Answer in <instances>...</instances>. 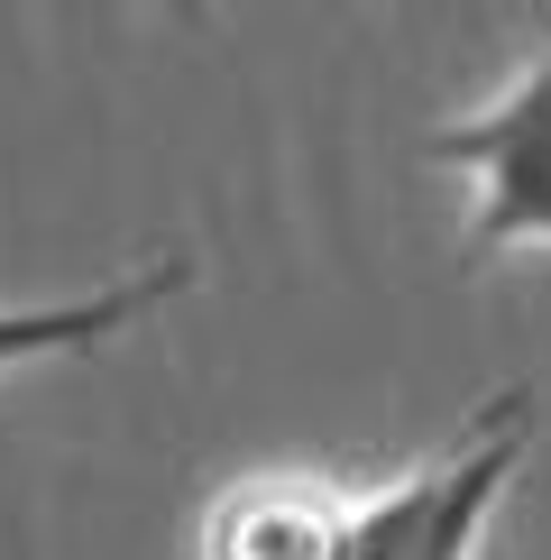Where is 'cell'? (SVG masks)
<instances>
[{
    "label": "cell",
    "mask_w": 551,
    "mask_h": 560,
    "mask_svg": "<svg viewBox=\"0 0 551 560\" xmlns=\"http://www.w3.org/2000/svg\"><path fill=\"white\" fill-rule=\"evenodd\" d=\"M367 478L340 469H248L202 497L194 560H350Z\"/></svg>",
    "instance_id": "cell-3"
},
{
    "label": "cell",
    "mask_w": 551,
    "mask_h": 560,
    "mask_svg": "<svg viewBox=\"0 0 551 560\" xmlns=\"http://www.w3.org/2000/svg\"><path fill=\"white\" fill-rule=\"evenodd\" d=\"M166 10H202V0H166Z\"/></svg>",
    "instance_id": "cell-5"
},
{
    "label": "cell",
    "mask_w": 551,
    "mask_h": 560,
    "mask_svg": "<svg viewBox=\"0 0 551 560\" xmlns=\"http://www.w3.org/2000/svg\"><path fill=\"white\" fill-rule=\"evenodd\" d=\"M423 166H450L469 184L459 267H496V258H524V248H551V46H534L459 120L423 129Z\"/></svg>",
    "instance_id": "cell-2"
},
{
    "label": "cell",
    "mask_w": 551,
    "mask_h": 560,
    "mask_svg": "<svg viewBox=\"0 0 551 560\" xmlns=\"http://www.w3.org/2000/svg\"><path fill=\"white\" fill-rule=\"evenodd\" d=\"M524 451H534V395L496 386L450 441H432L396 478H367L350 560H478L505 487L524 478Z\"/></svg>",
    "instance_id": "cell-1"
},
{
    "label": "cell",
    "mask_w": 551,
    "mask_h": 560,
    "mask_svg": "<svg viewBox=\"0 0 551 560\" xmlns=\"http://www.w3.org/2000/svg\"><path fill=\"white\" fill-rule=\"evenodd\" d=\"M194 285V248H166V258H138L129 276H102L83 294H28V303H0V377L19 368H56V359H92L120 331L156 313L166 294Z\"/></svg>",
    "instance_id": "cell-4"
}]
</instances>
